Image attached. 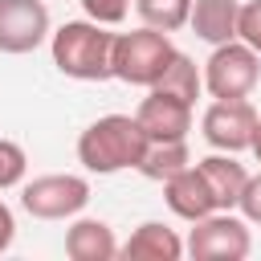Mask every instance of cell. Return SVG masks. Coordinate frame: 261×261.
<instances>
[{"instance_id":"6da1fadb","label":"cell","mask_w":261,"mask_h":261,"mask_svg":"<svg viewBox=\"0 0 261 261\" xmlns=\"http://www.w3.org/2000/svg\"><path fill=\"white\" fill-rule=\"evenodd\" d=\"M147 151V135L135 114H102L77 135V163L90 175L135 171Z\"/></svg>"},{"instance_id":"7a4b0ae2","label":"cell","mask_w":261,"mask_h":261,"mask_svg":"<svg viewBox=\"0 0 261 261\" xmlns=\"http://www.w3.org/2000/svg\"><path fill=\"white\" fill-rule=\"evenodd\" d=\"M110 49L114 33L98 20H65L61 29L49 33V57L57 73L73 82H106L110 77Z\"/></svg>"},{"instance_id":"3957f363","label":"cell","mask_w":261,"mask_h":261,"mask_svg":"<svg viewBox=\"0 0 261 261\" xmlns=\"http://www.w3.org/2000/svg\"><path fill=\"white\" fill-rule=\"evenodd\" d=\"M171 57H175L171 37L159 33V29H151V24H143V29H135V33H114L110 77H118V82H126V86L151 90V86L163 77V69L171 65Z\"/></svg>"},{"instance_id":"277c9868","label":"cell","mask_w":261,"mask_h":261,"mask_svg":"<svg viewBox=\"0 0 261 261\" xmlns=\"http://www.w3.org/2000/svg\"><path fill=\"white\" fill-rule=\"evenodd\" d=\"M90 204V179L73 171H49L20 179V208L37 220H73Z\"/></svg>"},{"instance_id":"5b68a950","label":"cell","mask_w":261,"mask_h":261,"mask_svg":"<svg viewBox=\"0 0 261 261\" xmlns=\"http://www.w3.org/2000/svg\"><path fill=\"white\" fill-rule=\"evenodd\" d=\"M184 253L192 261H245L253 253L249 220L237 212H208V216L192 220Z\"/></svg>"},{"instance_id":"8992f818","label":"cell","mask_w":261,"mask_h":261,"mask_svg":"<svg viewBox=\"0 0 261 261\" xmlns=\"http://www.w3.org/2000/svg\"><path fill=\"white\" fill-rule=\"evenodd\" d=\"M200 73L212 98H249L261 86V53H253L245 41H224L212 45Z\"/></svg>"},{"instance_id":"52a82bcc","label":"cell","mask_w":261,"mask_h":261,"mask_svg":"<svg viewBox=\"0 0 261 261\" xmlns=\"http://www.w3.org/2000/svg\"><path fill=\"white\" fill-rule=\"evenodd\" d=\"M257 110L249 98H212L208 110L200 114V135L212 151H249V139H253V126H257Z\"/></svg>"},{"instance_id":"ba28073f","label":"cell","mask_w":261,"mask_h":261,"mask_svg":"<svg viewBox=\"0 0 261 261\" xmlns=\"http://www.w3.org/2000/svg\"><path fill=\"white\" fill-rule=\"evenodd\" d=\"M53 33L45 0H0V53L24 57L41 49Z\"/></svg>"},{"instance_id":"9c48e42d","label":"cell","mask_w":261,"mask_h":261,"mask_svg":"<svg viewBox=\"0 0 261 261\" xmlns=\"http://www.w3.org/2000/svg\"><path fill=\"white\" fill-rule=\"evenodd\" d=\"M147 143H171V139H188L192 130V102L163 94V90H147V98L135 110Z\"/></svg>"},{"instance_id":"30bf717a","label":"cell","mask_w":261,"mask_h":261,"mask_svg":"<svg viewBox=\"0 0 261 261\" xmlns=\"http://www.w3.org/2000/svg\"><path fill=\"white\" fill-rule=\"evenodd\" d=\"M196 167H200V175H204V184H208V192H212L216 212H237V200H241L245 179H249V167H245L232 151H212V155H204Z\"/></svg>"},{"instance_id":"8fae6325","label":"cell","mask_w":261,"mask_h":261,"mask_svg":"<svg viewBox=\"0 0 261 261\" xmlns=\"http://www.w3.org/2000/svg\"><path fill=\"white\" fill-rule=\"evenodd\" d=\"M65 257L69 261H114L118 257V241L114 228L98 216H73L65 228Z\"/></svg>"},{"instance_id":"7c38bea8","label":"cell","mask_w":261,"mask_h":261,"mask_svg":"<svg viewBox=\"0 0 261 261\" xmlns=\"http://www.w3.org/2000/svg\"><path fill=\"white\" fill-rule=\"evenodd\" d=\"M163 200H167V208L179 216V220H200V216H208V212H216V204H212V192H208V184H204V175H200V167L196 163H188L184 171H175L171 179H163Z\"/></svg>"},{"instance_id":"4fadbf2b","label":"cell","mask_w":261,"mask_h":261,"mask_svg":"<svg viewBox=\"0 0 261 261\" xmlns=\"http://www.w3.org/2000/svg\"><path fill=\"white\" fill-rule=\"evenodd\" d=\"M118 257H126V261H179L184 257V241L163 220H143L126 237V245H118Z\"/></svg>"},{"instance_id":"5bb4252c","label":"cell","mask_w":261,"mask_h":261,"mask_svg":"<svg viewBox=\"0 0 261 261\" xmlns=\"http://www.w3.org/2000/svg\"><path fill=\"white\" fill-rule=\"evenodd\" d=\"M237 12H241V0H192L188 29L208 45H224V41H237Z\"/></svg>"},{"instance_id":"9a60e30c","label":"cell","mask_w":261,"mask_h":261,"mask_svg":"<svg viewBox=\"0 0 261 261\" xmlns=\"http://www.w3.org/2000/svg\"><path fill=\"white\" fill-rule=\"evenodd\" d=\"M192 163V151H188V139H171V143H147L143 159H139V175L151 179V184H163L171 179L175 171H184Z\"/></svg>"},{"instance_id":"2e32d148","label":"cell","mask_w":261,"mask_h":261,"mask_svg":"<svg viewBox=\"0 0 261 261\" xmlns=\"http://www.w3.org/2000/svg\"><path fill=\"white\" fill-rule=\"evenodd\" d=\"M151 90H163V94H175V98H184V102H192L196 106V98L204 94V73H200V65L188 57V53H179L175 49V57H171V65L163 69V77L151 86Z\"/></svg>"},{"instance_id":"e0dca14e","label":"cell","mask_w":261,"mask_h":261,"mask_svg":"<svg viewBox=\"0 0 261 261\" xmlns=\"http://www.w3.org/2000/svg\"><path fill=\"white\" fill-rule=\"evenodd\" d=\"M135 12L143 24L159 29V33H175L188 24V12H192V0H135Z\"/></svg>"},{"instance_id":"ac0fdd59","label":"cell","mask_w":261,"mask_h":261,"mask_svg":"<svg viewBox=\"0 0 261 261\" xmlns=\"http://www.w3.org/2000/svg\"><path fill=\"white\" fill-rule=\"evenodd\" d=\"M24 171H29V155H24V147L12 143V139H0V192L20 188Z\"/></svg>"},{"instance_id":"d6986e66","label":"cell","mask_w":261,"mask_h":261,"mask_svg":"<svg viewBox=\"0 0 261 261\" xmlns=\"http://www.w3.org/2000/svg\"><path fill=\"white\" fill-rule=\"evenodd\" d=\"M237 41H245L253 53H261V0H245L237 12Z\"/></svg>"},{"instance_id":"ffe728a7","label":"cell","mask_w":261,"mask_h":261,"mask_svg":"<svg viewBox=\"0 0 261 261\" xmlns=\"http://www.w3.org/2000/svg\"><path fill=\"white\" fill-rule=\"evenodd\" d=\"M130 4H135V0H82V12H86L90 20H98V24L114 29V24H122V20H126Z\"/></svg>"},{"instance_id":"44dd1931","label":"cell","mask_w":261,"mask_h":261,"mask_svg":"<svg viewBox=\"0 0 261 261\" xmlns=\"http://www.w3.org/2000/svg\"><path fill=\"white\" fill-rule=\"evenodd\" d=\"M237 212L249 220V224H261V171L245 179V192L237 200Z\"/></svg>"},{"instance_id":"7402d4cb","label":"cell","mask_w":261,"mask_h":261,"mask_svg":"<svg viewBox=\"0 0 261 261\" xmlns=\"http://www.w3.org/2000/svg\"><path fill=\"white\" fill-rule=\"evenodd\" d=\"M12 241H16V216H12V208L0 200V253H8Z\"/></svg>"},{"instance_id":"603a6c76","label":"cell","mask_w":261,"mask_h":261,"mask_svg":"<svg viewBox=\"0 0 261 261\" xmlns=\"http://www.w3.org/2000/svg\"><path fill=\"white\" fill-rule=\"evenodd\" d=\"M249 151H253V159L261 163V118H257V126H253V139H249Z\"/></svg>"}]
</instances>
